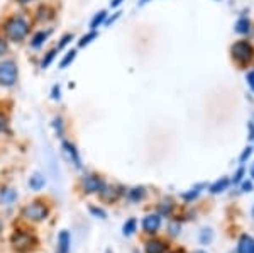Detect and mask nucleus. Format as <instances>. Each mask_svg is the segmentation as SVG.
<instances>
[{
    "label": "nucleus",
    "mask_w": 254,
    "mask_h": 253,
    "mask_svg": "<svg viewBox=\"0 0 254 253\" xmlns=\"http://www.w3.org/2000/svg\"><path fill=\"white\" fill-rule=\"evenodd\" d=\"M53 99H60V87L53 88Z\"/></svg>",
    "instance_id": "obj_33"
},
{
    "label": "nucleus",
    "mask_w": 254,
    "mask_h": 253,
    "mask_svg": "<svg viewBox=\"0 0 254 253\" xmlns=\"http://www.w3.org/2000/svg\"><path fill=\"white\" fill-rule=\"evenodd\" d=\"M58 245H60V253H68V250H69V235H68V231H61V233H60Z\"/></svg>",
    "instance_id": "obj_12"
},
{
    "label": "nucleus",
    "mask_w": 254,
    "mask_h": 253,
    "mask_svg": "<svg viewBox=\"0 0 254 253\" xmlns=\"http://www.w3.org/2000/svg\"><path fill=\"white\" fill-rule=\"evenodd\" d=\"M36 243L38 242H36L34 236L26 233V231H17V233L12 235V245H14V248L19 253H27L34 250Z\"/></svg>",
    "instance_id": "obj_2"
},
{
    "label": "nucleus",
    "mask_w": 254,
    "mask_h": 253,
    "mask_svg": "<svg viewBox=\"0 0 254 253\" xmlns=\"http://www.w3.org/2000/svg\"><path fill=\"white\" fill-rule=\"evenodd\" d=\"M63 152L66 153V157L71 160L73 165L76 167V169H80L81 167V160H80V155L78 152H76V148L71 145V143H68V141H63Z\"/></svg>",
    "instance_id": "obj_8"
},
{
    "label": "nucleus",
    "mask_w": 254,
    "mask_h": 253,
    "mask_svg": "<svg viewBox=\"0 0 254 253\" xmlns=\"http://www.w3.org/2000/svg\"><path fill=\"white\" fill-rule=\"evenodd\" d=\"M48 213L49 211H48L46 204L36 201V202H32V204H29V206L24 207L22 216L27 219H31V221H43V219L48 218Z\"/></svg>",
    "instance_id": "obj_4"
},
{
    "label": "nucleus",
    "mask_w": 254,
    "mask_h": 253,
    "mask_svg": "<svg viewBox=\"0 0 254 253\" xmlns=\"http://www.w3.org/2000/svg\"><path fill=\"white\" fill-rule=\"evenodd\" d=\"M166 247L159 240H153V242H147L146 245V253H165Z\"/></svg>",
    "instance_id": "obj_11"
},
{
    "label": "nucleus",
    "mask_w": 254,
    "mask_h": 253,
    "mask_svg": "<svg viewBox=\"0 0 254 253\" xmlns=\"http://www.w3.org/2000/svg\"><path fill=\"white\" fill-rule=\"evenodd\" d=\"M202 243H205V242H210L212 240V231L210 230H203V233H202Z\"/></svg>",
    "instance_id": "obj_24"
},
{
    "label": "nucleus",
    "mask_w": 254,
    "mask_h": 253,
    "mask_svg": "<svg viewBox=\"0 0 254 253\" xmlns=\"http://www.w3.org/2000/svg\"><path fill=\"white\" fill-rule=\"evenodd\" d=\"M121 3H122V0H112V2H110V5L117 7V5H121Z\"/></svg>",
    "instance_id": "obj_34"
},
{
    "label": "nucleus",
    "mask_w": 254,
    "mask_h": 253,
    "mask_svg": "<svg viewBox=\"0 0 254 253\" xmlns=\"http://www.w3.org/2000/svg\"><path fill=\"white\" fill-rule=\"evenodd\" d=\"M15 199H17V192H15L14 189H3L2 192H0V202L5 204V206H10Z\"/></svg>",
    "instance_id": "obj_10"
},
{
    "label": "nucleus",
    "mask_w": 254,
    "mask_h": 253,
    "mask_svg": "<svg viewBox=\"0 0 254 253\" xmlns=\"http://www.w3.org/2000/svg\"><path fill=\"white\" fill-rule=\"evenodd\" d=\"M75 56H76V51H68V53H66V56H64V58L61 60L60 67H61V68H66L68 65L71 63L73 60H75Z\"/></svg>",
    "instance_id": "obj_19"
},
{
    "label": "nucleus",
    "mask_w": 254,
    "mask_h": 253,
    "mask_svg": "<svg viewBox=\"0 0 254 253\" xmlns=\"http://www.w3.org/2000/svg\"><path fill=\"white\" fill-rule=\"evenodd\" d=\"M3 27H5L7 38H9L10 41H14V43H19V41H22L27 36V32H29V24H27L22 17H12V19H9Z\"/></svg>",
    "instance_id": "obj_1"
},
{
    "label": "nucleus",
    "mask_w": 254,
    "mask_h": 253,
    "mask_svg": "<svg viewBox=\"0 0 254 253\" xmlns=\"http://www.w3.org/2000/svg\"><path fill=\"white\" fill-rule=\"evenodd\" d=\"M83 189L87 190L88 194H95V192H100L104 189V182H102L100 177L97 175H87L83 178Z\"/></svg>",
    "instance_id": "obj_6"
},
{
    "label": "nucleus",
    "mask_w": 254,
    "mask_h": 253,
    "mask_svg": "<svg viewBox=\"0 0 254 253\" xmlns=\"http://www.w3.org/2000/svg\"><path fill=\"white\" fill-rule=\"evenodd\" d=\"M5 51H7V41L0 38V56H2V55H3V53H5Z\"/></svg>",
    "instance_id": "obj_26"
},
{
    "label": "nucleus",
    "mask_w": 254,
    "mask_h": 253,
    "mask_svg": "<svg viewBox=\"0 0 254 253\" xmlns=\"http://www.w3.org/2000/svg\"><path fill=\"white\" fill-rule=\"evenodd\" d=\"M5 128H7V119L3 114H0V131H3Z\"/></svg>",
    "instance_id": "obj_29"
},
{
    "label": "nucleus",
    "mask_w": 254,
    "mask_h": 253,
    "mask_svg": "<svg viewBox=\"0 0 254 253\" xmlns=\"http://www.w3.org/2000/svg\"><path fill=\"white\" fill-rule=\"evenodd\" d=\"M200 189H203V185H196L195 189H191V192L183 194V199H187V201H191V199H195L196 195L200 194Z\"/></svg>",
    "instance_id": "obj_21"
},
{
    "label": "nucleus",
    "mask_w": 254,
    "mask_h": 253,
    "mask_svg": "<svg viewBox=\"0 0 254 253\" xmlns=\"http://www.w3.org/2000/svg\"><path fill=\"white\" fill-rule=\"evenodd\" d=\"M90 211H92V213L95 214V216H100L102 219L105 218V213H104V211H102V209H97V207H90Z\"/></svg>",
    "instance_id": "obj_27"
},
{
    "label": "nucleus",
    "mask_w": 254,
    "mask_h": 253,
    "mask_svg": "<svg viewBox=\"0 0 254 253\" xmlns=\"http://www.w3.org/2000/svg\"><path fill=\"white\" fill-rule=\"evenodd\" d=\"M254 247V240L249 235H243L237 245V253H249Z\"/></svg>",
    "instance_id": "obj_9"
},
{
    "label": "nucleus",
    "mask_w": 254,
    "mask_h": 253,
    "mask_svg": "<svg viewBox=\"0 0 254 253\" xmlns=\"http://www.w3.org/2000/svg\"><path fill=\"white\" fill-rule=\"evenodd\" d=\"M17 82V65L12 60H7L0 63V85L12 87Z\"/></svg>",
    "instance_id": "obj_3"
},
{
    "label": "nucleus",
    "mask_w": 254,
    "mask_h": 253,
    "mask_svg": "<svg viewBox=\"0 0 254 253\" xmlns=\"http://www.w3.org/2000/svg\"><path fill=\"white\" fill-rule=\"evenodd\" d=\"M97 38V32H90V34H87V36H83V38L80 39V43H78V46H87V44L90 43L92 39H95Z\"/></svg>",
    "instance_id": "obj_22"
},
{
    "label": "nucleus",
    "mask_w": 254,
    "mask_h": 253,
    "mask_svg": "<svg viewBox=\"0 0 254 253\" xmlns=\"http://www.w3.org/2000/svg\"><path fill=\"white\" fill-rule=\"evenodd\" d=\"M136 219H129V221H127L126 224H124V235H132L134 231H136Z\"/></svg>",
    "instance_id": "obj_20"
},
{
    "label": "nucleus",
    "mask_w": 254,
    "mask_h": 253,
    "mask_svg": "<svg viewBox=\"0 0 254 253\" xmlns=\"http://www.w3.org/2000/svg\"><path fill=\"white\" fill-rule=\"evenodd\" d=\"M251 189H253V183L251 182H244L243 183V190H244V192H249Z\"/></svg>",
    "instance_id": "obj_32"
},
{
    "label": "nucleus",
    "mask_w": 254,
    "mask_h": 253,
    "mask_svg": "<svg viewBox=\"0 0 254 253\" xmlns=\"http://www.w3.org/2000/svg\"><path fill=\"white\" fill-rule=\"evenodd\" d=\"M236 31H237V32H241V34H246V32L249 31V20H248V19H241V20H237V24H236Z\"/></svg>",
    "instance_id": "obj_18"
},
{
    "label": "nucleus",
    "mask_w": 254,
    "mask_h": 253,
    "mask_svg": "<svg viewBox=\"0 0 254 253\" xmlns=\"http://www.w3.org/2000/svg\"><path fill=\"white\" fill-rule=\"evenodd\" d=\"M251 175H253V178H254V165H253V169H251Z\"/></svg>",
    "instance_id": "obj_36"
},
{
    "label": "nucleus",
    "mask_w": 254,
    "mask_h": 253,
    "mask_svg": "<svg viewBox=\"0 0 254 253\" xmlns=\"http://www.w3.org/2000/svg\"><path fill=\"white\" fill-rule=\"evenodd\" d=\"M195 253H205V252H195Z\"/></svg>",
    "instance_id": "obj_38"
},
{
    "label": "nucleus",
    "mask_w": 254,
    "mask_h": 253,
    "mask_svg": "<svg viewBox=\"0 0 254 253\" xmlns=\"http://www.w3.org/2000/svg\"><path fill=\"white\" fill-rule=\"evenodd\" d=\"M249 253H254V247H253V250H251V252H249Z\"/></svg>",
    "instance_id": "obj_37"
},
{
    "label": "nucleus",
    "mask_w": 254,
    "mask_h": 253,
    "mask_svg": "<svg viewBox=\"0 0 254 253\" xmlns=\"http://www.w3.org/2000/svg\"><path fill=\"white\" fill-rule=\"evenodd\" d=\"M243 175H244V169H239V170H237V173L234 175V183L241 182V178H243Z\"/></svg>",
    "instance_id": "obj_28"
},
{
    "label": "nucleus",
    "mask_w": 254,
    "mask_h": 253,
    "mask_svg": "<svg viewBox=\"0 0 254 253\" xmlns=\"http://www.w3.org/2000/svg\"><path fill=\"white\" fill-rule=\"evenodd\" d=\"M232 56H234L237 61H241V63L249 61L253 58L251 44H248L246 41H239V43H236L234 46H232Z\"/></svg>",
    "instance_id": "obj_5"
},
{
    "label": "nucleus",
    "mask_w": 254,
    "mask_h": 253,
    "mask_svg": "<svg viewBox=\"0 0 254 253\" xmlns=\"http://www.w3.org/2000/svg\"><path fill=\"white\" fill-rule=\"evenodd\" d=\"M248 84H249V87H251L253 92H254V72H251L248 75Z\"/></svg>",
    "instance_id": "obj_30"
},
{
    "label": "nucleus",
    "mask_w": 254,
    "mask_h": 253,
    "mask_svg": "<svg viewBox=\"0 0 254 253\" xmlns=\"http://www.w3.org/2000/svg\"><path fill=\"white\" fill-rule=\"evenodd\" d=\"M55 55H56V50L49 51V53H48V56L43 60V63H41V67H43V68H48V67H49V63H51L53 58H55Z\"/></svg>",
    "instance_id": "obj_23"
},
{
    "label": "nucleus",
    "mask_w": 254,
    "mask_h": 253,
    "mask_svg": "<svg viewBox=\"0 0 254 253\" xmlns=\"http://www.w3.org/2000/svg\"><path fill=\"white\" fill-rule=\"evenodd\" d=\"M105 17H107V14H105L104 10H102V12H98V14L95 15V17L92 19V24H90V26H92V29H97V27L100 26V24L105 20Z\"/></svg>",
    "instance_id": "obj_17"
},
{
    "label": "nucleus",
    "mask_w": 254,
    "mask_h": 253,
    "mask_svg": "<svg viewBox=\"0 0 254 253\" xmlns=\"http://www.w3.org/2000/svg\"><path fill=\"white\" fill-rule=\"evenodd\" d=\"M17 2H20V3H27V2H31V0H17Z\"/></svg>",
    "instance_id": "obj_35"
},
{
    "label": "nucleus",
    "mask_w": 254,
    "mask_h": 253,
    "mask_svg": "<svg viewBox=\"0 0 254 253\" xmlns=\"http://www.w3.org/2000/svg\"><path fill=\"white\" fill-rule=\"evenodd\" d=\"M144 189H142V187H137V189H132L129 192V199L130 201H141L142 197H144Z\"/></svg>",
    "instance_id": "obj_16"
},
{
    "label": "nucleus",
    "mask_w": 254,
    "mask_h": 253,
    "mask_svg": "<svg viewBox=\"0 0 254 253\" xmlns=\"http://www.w3.org/2000/svg\"><path fill=\"white\" fill-rule=\"evenodd\" d=\"M48 34H49V32H44V31H39L38 34H34V38H32V41H31L32 48H39L41 44H43L44 41H46Z\"/></svg>",
    "instance_id": "obj_15"
},
{
    "label": "nucleus",
    "mask_w": 254,
    "mask_h": 253,
    "mask_svg": "<svg viewBox=\"0 0 254 253\" xmlns=\"http://www.w3.org/2000/svg\"><path fill=\"white\" fill-rule=\"evenodd\" d=\"M159 226H161V218H159L158 214L146 216L144 221H142V230H144L146 233H156L159 230Z\"/></svg>",
    "instance_id": "obj_7"
},
{
    "label": "nucleus",
    "mask_w": 254,
    "mask_h": 253,
    "mask_svg": "<svg viewBox=\"0 0 254 253\" xmlns=\"http://www.w3.org/2000/svg\"><path fill=\"white\" fill-rule=\"evenodd\" d=\"M229 185V178H220V180H217L214 185H210V192L212 194H219V192H224L225 189H227Z\"/></svg>",
    "instance_id": "obj_14"
},
{
    "label": "nucleus",
    "mask_w": 254,
    "mask_h": 253,
    "mask_svg": "<svg viewBox=\"0 0 254 253\" xmlns=\"http://www.w3.org/2000/svg\"><path fill=\"white\" fill-rule=\"evenodd\" d=\"M253 148H246V152L241 155V162H246V158H249V155H251Z\"/></svg>",
    "instance_id": "obj_31"
},
{
    "label": "nucleus",
    "mask_w": 254,
    "mask_h": 253,
    "mask_svg": "<svg viewBox=\"0 0 254 253\" xmlns=\"http://www.w3.org/2000/svg\"><path fill=\"white\" fill-rule=\"evenodd\" d=\"M69 39H73V36H71V34H66V36H64V38L61 39V43L58 44V50H61L63 46H66V44L69 43Z\"/></svg>",
    "instance_id": "obj_25"
},
{
    "label": "nucleus",
    "mask_w": 254,
    "mask_h": 253,
    "mask_svg": "<svg viewBox=\"0 0 254 253\" xmlns=\"http://www.w3.org/2000/svg\"><path fill=\"white\" fill-rule=\"evenodd\" d=\"M44 183H46V180H44V177H43V175H39V173L32 175L31 180H29V185H31L32 190H41L44 187Z\"/></svg>",
    "instance_id": "obj_13"
}]
</instances>
